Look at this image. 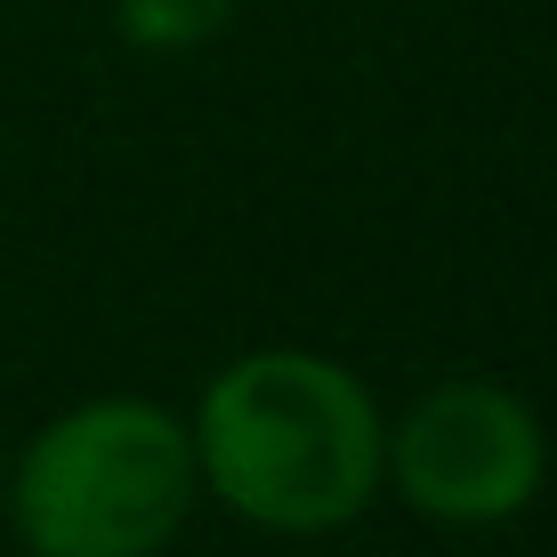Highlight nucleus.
Segmentation results:
<instances>
[{
	"instance_id": "1",
	"label": "nucleus",
	"mask_w": 557,
	"mask_h": 557,
	"mask_svg": "<svg viewBox=\"0 0 557 557\" xmlns=\"http://www.w3.org/2000/svg\"><path fill=\"white\" fill-rule=\"evenodd\" d=\"M186 436H195L202 493L275 542L348 533L388 493L380 485L388 412L363 388V372L315 348L235 356L186 412Z\"/></svg>"
},
{
	"instance_id": "2",
	"label": "nucleus",
	"mask_w": 557,
	"mask_h": 557,
	"mask_svg": "<svg viewBox=\"0 0 557 557\" xmlns=\"http://www.w3.org/2000/svg\"><path fill=\"white\" fill-rule=\"evenodd\" d=\"M25 557H162L202 502L186 412L89 396L25 436L0 476Z\"/></svg>"
},
{
	"instance_id": "3",
	"label": "nucleus",
	"mask_w": 557,
	"mask_h": 557,
	"mask_svg": "<svg viewBox=\"0 0 557 557\" xmlns=\"http://www.w3.org/2000/svg\"><path fill=\"white\" fill-rule=\"evenodd\" d=\"M380 485H396V502L445 533H493L542 502L549 429L509 380H436L388 420Z\"/></svg>"
},
{
	"instance_id": "4",
	"label": "nucleus",
	"mask_w": 557,
	"mask_h": 557,
	"mask_svg": "<svg viewBox=\"0 0 557 557\" xmlns=\"http://www.w3.org/2000/svg\"><path fill=\"white\" fill-rule=\"evenodd\" d=\"M226 25H235V0H113V33L129 49H153V57L202 49Z\"/></svg>"
},
{
	"instance_id": "5",
	"label": "nucleus",
	"mask_w": 557,
	"mask_h": 557,
	"mask_svg": "<svg viewBox=\"0 0 557 557\" xmlns=\"http://www.w3.org/2000/svg\"><path fill=\"white\" fill-rule=\"evenodd\" d=\"M0 476H9V445H0Z\"/></svg>"
}]
</instances>
